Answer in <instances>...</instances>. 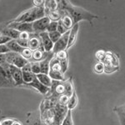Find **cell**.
<instances>
[{
	"instance_id": "cell-19",
	"label": "cell",
	"mask_w": 125,
	"mask_h": 125,
	"mask_svg": "<svg viewBox=\"0 0 125 125\" xmlns=\"http://www.w3.org/2000/svg\"><path fill=\"white\" fill-rule=\"evenodd\" d=\"M3 35L7 36V37L10 38L11 39H13V40H17L19 39V34H20V32L17 31L16 29H11V28H5L2 30L1 32Z\"/></svg>"
},
{
	"instance_id": "cell-14",
	"label": "cell",
	"mask_w": 125,
	"mask_h": 125,
	"mask_svg": "<svg viewBox=\"0 0 125 125\" xmlns=\"http://www.w3.org/2000/svg\"><path fill=\"white\" fill-rule=\"evenodd\" d=\"M78 29H79V24H74L73 27L69 30V35H68V46H67V51L70 48H72L73 46L75 44L76 41H77L78 38Z\"/></svg>"
},
{
	"instance_id": "cell-13",
	"label": "cell",
	"mask_w": 125,
	"mask_h": 125,
	"mask_svg": "<svg viewBox=\"0 0 125 125\" xmlns=\"http://www.w3.org/2000/svg\"><path fill=\"white\" fill-rule=\"evenodd\" d=\"M22 73H23V79L24 85H28L33 80V78H35L36 75L32 73L31 71V66H30V62H28L23 68H21Z\"/></svg>"
},
{
	"instance_id": "cell-36",
	"label": "cell",
	"mask_w": 125,
	"mask_h": 125,
	"mask_svg": "<svg viewBox=\"0 0 125 125\" xmlns=\"http://www.w3.org/2000/svg\"><path fill=\"white\" fill-rule=\"evenodd\" d=\"M11 39L9 37H7V36H5V35H2L1 37H0V44L1 45H3V44H4V45H6L8 43H9V41H11Z\"/></svg>"
},
{
	"instance_id": "cell-30",
	"label": "cell",
	"mask_w": 125,
	"mask_h": 125,
	"mask_svg": "<svg viewBox=\"0 0 125 125\" xmlns=\"http://www.w3.org/2000/svg\"><path fill=\"white\" fill-rule=\"evenodd\" d=\"M94 72H95L97 74L103 73L104 72V63L101 62H96L95 65H94Z\"/></svg>"
},
{
	"instance_id": "cell-29",
	"label": "cell",
	"mask_w": 125,
	"mask_h": 125,
	"mask_svg": "<svg viewBox=\"0 0 125 125\" xmlns=\"http://www.w3.org/2000/svg\"><path fill=\"white\" fill-rule=\"evenodd\" d=\"M59 62L60 67H61L62 72L63 73V74H65V73L68 71V63H69V61H68V58H64V59H61V60H58Z\"/></svg>"
},
{
	"instance_id": "cell-38",
	"label": "cell",
	"mask_w": 125,
	"mask_h": 125,
	"mask_svg": "<svg viewBox=\"0 0 125 125\" xmlns=\"http://www.w3.org/2000/svg\"><path fill=\"white\" fill-rule=\"evenodd\" d=\"M9 49L7 48V46L4 45V44H3V45H1L0 44V54H6L8 53H9Z\"/></svg>"
},
{
	"instance_id": "cell-18",
	"label": "cell",
	"mask_w": 125,
	"mask_h": 125,
	"mask_svg": "<svg viewBox=\"0 0 125 125\" xmlns=\"http://www.w3.org/2000/svg\"><path fill=\"white\" fill-rule=\"evenodd\" d=\"M114 112L118 116L120 125H125V104L114 107Z\"/></svg>"
},
{
	"instance_id": "cell-5",
	"label": "cell",
	"mask_w": 125,
	"mask_h": 125,
	"mask_svg": "<svg viewBox=\"0 0 125 125\" xmlns=\"http://www.w3.org/2000/svg\"><path fill=\"white\" fill-rule=\"evenodd\" d=\"M6 62L11 65L15 66L16 68H19L21 69L22 68H23L26 64L29 62L26 59L22 57L21 54L17 53H13V52H9V53H6Z\"/></svg>"
},
{
	"instance_id": "cell-15",
	"label": "cell",
	"mask_w": 125,
	"mask_h": 125,
	"mask_svg": "<svg viewBox=\"0 0 125 125\" xmlns=\"http://www.w3.org/2000/svg\"><path fill=\"white\" fill-rule=\"evenodd\" d=\"M27 86H29V87H31V88H33V89L37 90L38 92L40 93L41 94H43V95L48 94V93L50 92V88L43 85V84H42L41 83H40L39 80L36 78V76H35V78H33V81L30 83L28 84Z\"/></svg>"
},
{
	"instance_id": "cell-21",
	"label": "cell",
	"mask_w": 125,
	"mask_h": 125,
	"mask_svg": "<svg viewBox=\"0 0 125 125\" xmlns=\"http://www.w3.org/2000/svg\"><path fill=\"white\" fill-rule=\"evenodd\" d=\"M44 9H45V15L48 12H54L58 10V1H44Z\"/></svg>"
},
{
	"instance_id": "cell-32",
	"label": "cell",
	"mask_w": 125,
	"mask_h": 125,
	"mask_svg": "<svg viewBox=\"0 0 125 125\" xmlns=\"http://www.w3.org/2000/svg\"><path fill=\"white\" fill-rule=\"evenodd\" d=\"M57 28H58V22L50 21L49 24L48 25V28H47L46 32H48V33L55 32V31H57Z\"/></svg>"
},
{
	"instance_id": "cell-7",
	"label": "cell",
	"mask_w": 125,
	"mask_h": 125,
	"mask_svg": "<svg viewBox=\"0 0 125 125\" xmlns=\"http://www.w3.org/2000/svg\"><path fill=\"white\" fill-rule=\"evenodd\" d=\"M8 28L14 29L20 33H25L32 34L33 33V23H15V22H11L8 24Z\"/></svg>"
},
{
	"instance_id": "cell-44",
	"label": "cell",
	"mask_w": 125,
	"mask_h": 125,
	"mask_svg": "<svg viewBox=\"0 0 125 125\" xmlns=\"http://www.w3.org/2000/svg\"><path fill=\"white\" fill-rule=\"evenodd\" d=\"M2 35H3V33H1V31H0V37H1Z\"/></svg>"
},
{
	"instance_id": "cell-10",
	"label": "cell",
	"mask_w": 125,
	"mask_h": 125,
	"mask_svg": "<svg viewBox=\"0 0 125 125\" xmlns=\"http://www.w3.org/2000/svg\"><path fill=\"white\" fill-rule=\"evenodd\" d=\"M40 121L43 125H52L54 121L53 108L40 111Z\"/></svg>"
},
{
	"instance_id": "cell-42",
	"label": "cell",
	"mask_w": 125,
	"mask_h": 125,
	"mask_svg": "<svg viewBox=\"0 0 125 125\" xmlns=\"http://www.w3.org/2000/svg\"><path fill=\"white\" fill-rule=\"evenodd\" d=\"M6 63V56L5 54H0V65L3 66Z\"/></svg>"
},
{
	"instance_id": "cell-16",
	"label": "cell",
	"mask_w": 125,
	"mask_h": 125,
	"mask_svg": "<svg viewBox=\"0 0 125 125\" xmlns=\"http://www.w3.org/2000/svg\"><path fill=\"white\" fill-rule=\"evenodd\" d=\"M62 12V18L60 19L61 23H62V25L66 28L68 30H70L73 27L74 23H73V20L72 17L70 16L65 10H60Z\"/></svg>"
},
{
	"instance_id": "cell-23",
	"label": "cell",
	"mask_w": 125,
	"mask_h": 125,
	"mask_svg": "<svg viewBox=\"0 0 125 125\" xmlns=\"http://www.w3.org/2000/svg\"><path fill=\"white\" fill-rule=\"evenodd\" d=\"M78 98L77 94H76V91L74 90L73 94L69 97V100H68V105H67L68 109H69V110L74 109V108H76V106L78 105Z\"/></svg>"
},
{
	"instance_id": "cell-45",
	"label": "cell",
	"mask_w": 125,
	"mask_h": 125,
	"mask_svg": "<svg viewBox=\"0 0 125 125\" xmlns=\"http://www.w3.org/2000/svg\"><path fill=\"white\" fill-rule=\"evenodd\" d=\"M0 125H1V124H0Z\"/></svg>"
},
{
	"instance_id": "cell-12",
	"label": "cell",
	"mask_w": 125,
	"mask_h": 125,
	"mask_svg": "<svg viewBox=\"0 0 125 125\" xmlns=\"http://www.w3.org/2000/svg\"><path fill=\"white\" fill-rule=\"evenodd\" d=\"M15 87L12 78L9 77L3 68L0 65V88H11Z\"/></svg>"
},
{
	"instance_id": "cell-8",
	"label": "cell",
	"mask_w": 125,
	"mask_h": 125,
	"mask_svg": "<svg viewBox=\"0 0 125 125\" xmlns=\"http://www.w3.org/2000/svg\"><path fill=\"white\" fill-rule=\"evenodd\" d=\"M50 23V19L47 16H44L43 18L40 19H38L33 23V33H40L43 32H46L48 28V25Z\"/></svg>"
},
{
	"instance_id": "cell-43",
	"label": "cell",
	"mask_w": 125,
	"mask_h": 125,
	"mask_svg": "<svg viewBox=\"0 0 125 125\" xmlns=\"http://www.w3.org/2000/svg\"><path fill=\"white\" fill-rule=\"evenodd\" d=\"M12 125H23L21 124V123L19 122V121H18V120H14L13 121V124Z\"/></svg>"
},
{
	"instance_id": "cell-28",
	"label": "cell",
	"mask_w": 125,
	"mask_h": 125,
	"mask_svg": "<svg viewBox=\"0 0 125 125\" xmlns=\"http://www.w3.org/2000/svg\"><path fill=\"white\" fill-rule=\"evenodd\" d=\"M30 66H31V71L34 75H37V74L40 73L39 62H30Z\"/></svg>"
},
{
	"instance_id": "cell-17",
	"label": "cell",
	"mask_w": 125,
	"mask_h": 125,
	"mask_svg": "<svg viewBox=\"0 0 125 125\" xmlns=\"http://www.w3.org/2000/svg\"><path fill=\"white\" fill-rule=\"evenodd\" d=\"M28 48H29V49H31L33 52L36 51V50H38V49L43 50V46H42L41 40H40L39 36H38V37H36V36L30 37V39L29 40V43H28Z\"/></svg>"
},
{
	"instance_id": "cell-37",
	"label": "cell",
	"mask_w": 125,
	"mask_h": 125,
	"mask_svg": "<svg viewBox=\"0 0 125 125\" xmlns=\"http://www.w3.org/2000/svg\"><path fill=\"white\" fill-rule=\"evenodd\" d=\"M30 35H31L30 33H25V32H23V33H20L19 39L29 41V39H30Z\"/></svg>"
},
{
	"instance_id": "cell-34",
	"label": "cell",
	"mask_w": 125,
	"mask_h": 125,
	"mask_svg": "<svg viewBox=\"0 0 125 125\" xmlns=\"http://www.w3.org/2000/svg\"><path fill=\"white\" fill-rule=\"evenodd\" d=\"M57 31L61 35H62V34H64L65 33H67L68 31H69V30H68L67 29H66L65 27H64L63 25H62V23H61V21H58V28H57Z\"/></svg>"
},
{
	"instance_id": "cell-1",
	"label": "cell",
	"mask_w": 125,
	"mask_h": 125,
	"mask_svg": "<svg viewBox=\"0 0 125 125\" xmlns=\"http://www.w3.org/2000/svg\"><path fill=\"white\" fill-rule=\"evenodd\" d=\"M58 10H65L72 17L73 23L77 24L82 20H86L89 22L90 24L93 23L94 19H98V16L90 13L88 10L83 9L81 7L73 5L69 1H60L58 2Z\"/></svg>"
},
{
	"instance_id": "cell-35",
	"label": "cell",
	"mask_w": 125,
	"mask_h": 125,
	"mask_svg": "<svg viewBox=\"0 0 125 125\" xmlns=\"http://www.w3.org/2000/svg\"><path fill=\"white\" fill-rule=\"evenodd\" d=\"M105 52L104 50H99V51H98L97 53H95V57L98 60V62H101L102 59L104 58V54H105Z\"/></svg>"
},
{
	"instance_id": "cell-4",
	"label": "cell",
	"mask_w": 125,
	"mask_h": 125,
	"mask_svg": "<svg viewBox=\"0 0 125 125\" xmlns=\"http://www.w3.org/2000/svg\"><path fill=\"white\" fill-rule=\"evenodd\" d=\"M48 75H49V77L51 78V79L53 80V81L62 82V81H65L66 80L63 73L62 72L59 62L58 61V59L54 57V56H53V58H52L51 62H50Z\"/></svg>"
},
{
	"instance_id": "cell-22",
	"label": "cell",
	"mask_w": 125,
	"mask_h": 125,
	"mask_svg": "<svg viewBox=\"0 0 125 125\" xmlns=\"http://www.w3.org/2000/svg\"><path fill=\"white\" fill-rule=\"evenodd\" d=\"M6 46H7V48L9 49L10 52L17 53L19 54H21L22 51H23V48H22L21 46L17 43V41H16V40H13V39H12L11 41H9V43L6 44Z\"/></svg>"
},
{
	"instance_id": "cell-3",
	"label": "cell",
	"mask_w": 125,
	"mask_h": 125,
	"mask_svg": "<svg viewBox=\"0 0 125 125\" xmlns=\"http://www.w3.org/2000/svg\"><path fill=\"white\" fill-rule=\"evenodd\" d=\"M101 62H103L104 65V72L108 74L119 69V61L118 56L112 52H105Z\"/></svg>"
},
{
	"instance_id": "cell-20",
	"label": "cell",
	"mask_w": 125,
	"mask_h": 125,
	"mask_svg": "<svg viewBox=\"0 0 125 125\" xmlns=\"http://www.w3.org/2000/svg\"><path fill=\"white\" fill-rule=\"evenodd\" d=\"M36 78L43 85L48 87V88H51L52 83L53 80L51 79V78L49 77L48 74H44V73H39L36 75Z\"/></svg>"
},
{
	"instance_id": "cell-26",
	"label": "cell",
	"mask_w": 125,
	"mask_h": 125,
	"mask_svg": "<svg viewBox=\"0 0 125 125\" xmlns=\"http://www.w3.org/2000/svg\"><path fill=\"white\" fill-rule=\"evenodd\" d=\"M61 125H73V114L72 110L68 109L67 114H66L65 118L62 121Z\"/></svg>"
},
{
	"instance_id": "cell-39",
	"label": "cell",
	"mask_w": 125,
	"mask_h": 125,
	"mask_svg": "<svg viewBox=\"0 0 125 125\" xmlns=\"http://www.w3.org/2000/svg\"><path fill=\"white\" fill-rule=\"evenodd\" d=\"M33 7L41 8V7H43V6H44V1H43V0H42V1H39V0H35V1L33 2Z\"/></svg>"
},
{
	"instance_id": "cell-24",
	"label": "cell",
	"mask_w": 125,
	"mask_h": 125,
	"mask_svg": "<svg viewBox=\"0 0 125 125\" xmlns=\"http://www.w3.org/2000/svg\"><path fill=\"white\" fill-rule=\"evenodd\" d=\"M47 54H48V53L44 52L43 50L38 49V50H36V51L33 52V57H32V59H33V62H40L45 58V57L47 56Z\"/></svg>"
},
{
	"instance_id": "cell-40",
	"label": "cell",
	"mask_w": 125,
	"mask_h": 125,
	"mask_svg": "<svg viewBox=\"0 0 125 125\" xmlns=\"http://www.w3.org/2000/svg\"><path fill=\"white\" fill-rule=\"evenodd\" d=\"M16 41H17V43H19L22 48H28V43H29V41H26V40H21V39H17Z\"/></svg>"
},
{
	"instance_id": "cell-41",
	"label": "cell",
	"mask_w": 125,
	"mask_h": 125,
	"mask_svg": "<svg viewBox=\"0 0 125 125\" xmlns=\"http://www.w3.org/2000/svg\"><path fill=\"white\" fill-rule=\"evenodd\" d=\"M13 121L14 120L12 119V118H6V119H3V121H1L0 124H1V125H12Z\"/></svg>"
},
{
	"instance_id": "cell-2",
	"label": "cell",
	"mask_w": 125,
	"mask_h": 125,
	"mask_svg": "<svg viewBox=\"0 0 125 125\" xmlns=\"http://www.w3.org/2000/svg\"><path fill=\"white\" fill-rule=\"evenodd\" d=\"M44 16H46L44 7H33L21 13L12 22H15V23H33L34 21L42 19Z\"/></svg>"
},
{
	"instance_id": "cell-9",
	"label": "cell",
	"mask_w": 125,
	"mask_h": 125,
	"mask_svg": "<svg viewBox=\"0 0 125 125\" xmlns=\"http://www.w3.org/2000/svg\"><path fill=\"white\" fill-rule=\"evenodd\" d=\"M10 73H11L12 79L14 83L15 87L23 85V73H22V70L19 68H16L15 66L9 64Z\"/></svg>"
},
{
	"instance_id": "cell-27",
	"label": "cell",
	"mask_w": 125,
	"mask_h": 125,
	"mask_svg": "<svg viewBox=\"0 0 125 125\" xmlns=\"http://www.w3.org/2000/svg\"><path fill=\"white\" fill-rule=\"evenodd\" d=\"M21 55L24 59H26L27 61L29 62V60L32 59V57H33V51L31 49H29V48H23L21 53Z\"/></svg>"
},
{
	"instance_id": "cell-25",
	"label": "cell",
	"mask_w": 125,
	"mask_h": 125,
	"mask_svg": "<svg viewBox=\"0 0 125 125\" xmlns=\"http://www.w3.org/2000/svg\"><path fill=\"white\" fill-rule=\"evenodd\" d=\"M46 16L50 19V21L58 22L62 18V12L60 10H57L54 12H48L46 13Z\"/></svg>"
},
{
	"instance_id": "cell-11",
	"label": "cell",
	"mask_w": 125,
	"mask_h": 125,
	"mask_svg": "<svg viewBox=\"0 0 125 125\" xmlns=\"http://www.w3.org/2000/svg\"><path fill=\"white\" fill-rule=\"evenodd\" d=\"M39 37L41 40L42 46H43V50L46 53H50L52 52L53 48V43L49 39L48 32H43V33H39Z\"/></svg>"
},
{
	"instance_id": "cell-31",
	"label": "cell",
	"mask_w": 125,
	"mask_h": 125,
	"mask_svg": "<svg viewBox=\"0 0 125 125\" xmlns=\"http://www.w3.org/2000/svg\"><path fill=\"white\" fill-rule=\"evenodd\" d=\"M48 33V36H49V39H51V41L53 42V44L58 41V39L61 38V34L58 33V31H55V32H52V33Z\"/></svg>"
},
{
	"instance_id": "cell-6",
	"label": "cell",
	"mask_w": 125,
	"mask_h": 125,
	"mask_svg": "<svg viewBox=\"0 0 125 125\" xmlns=\"http://www.w3.org/2000/svg\"><path fill=\"white\" fill-rule=\"evenodd\" d=\"M68 35H69V31L62 34L59 39L53 44V48L52 50V53L56 54L58 52L61 51H67V46L68 42Z\"/></svg>"
},
{
	"instance_id": "cell-33",
	"label": "cell",
	"mask_w": 125,
	"mask_h": 125,
	"mask_svg": "<svg viewBox=\"0 0 125 125\" xmlns=\"http://www.w3.org/2000/svg\"><path fill=\"white\" fill-rule=\"evenodd\" d=\"M68 100H69V97L67 95H61L58 97V104H61V105L63 106H67Z\"/></svg>"
}]
</instances>
